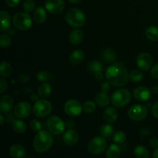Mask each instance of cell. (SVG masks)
<instances>
[{"mask_svg": "<svg viewBox=\"0 0 158 158\" xmlns=\"http://www.w3.org/2000/svg\"><path fill=\"white\" fill-rule=\"evenodd\" d=\"M129 73L123 63H115L106 69V80L112 86H123L129 80Z\"/></svg>", "mask_w": 158, "mask_h": 158, "instance_id": "obj_1", "label": "cell"}, {"mask_svg": "<svg viewBox=\"0 0 158 158\" xmlns=\"http://www.w3.org/2000/svg\"><path fill=\"white\" fill-rule=\"evenodd\" d=\"M53 143V137L50 132L45 130L39 131L33 140V148L36 152L45 153L51 148Z\"/></svg>", "mask_w": 158, "mask_h": 158, "instance_id": "obj_2", "label": "cell"}, {"mask_svg": "<svg viewBox=\"0 0 158 158\" xmlns=\"http://www.w3.org/2000/svg\"><path fill=\"white\" fill-rule=\"evenodd\" d=\"M65 19L72 27H82L86 23V15L84 12L77 8H72L66 12Z\"/></svg>", "mask_w": 158, "mask_h": 158, "instance_id": "obj_3", "label": "cell"}, {"mask_svg": "<svg viewBox=\"0 0 158 158\" xmlns=\"http://www.w3.org/2000/svg\"><path fill=\"white\" fill-rule=\"evenodd\" d=\"M131 100V94L127 89H119L114 92L111 97V102L115 107L125 106Z\"/></svg>", "mask_w": 158, "mask_h": 158, "instance_id": "obj_4", "label": "cell"}, {"mask_svg": "<svg viewBox=\"0 0 158 158\" xmlns=\"http://www.w3.org/2000/svg\"><path fill=\"white\" fill-rule=\"evenodd\" d=\"M12 23L16 29L26 31L32 26V19L28 12H18L12 18Z\"/></svg>", "mask_w": 158, "mask_h": 158, "instance_id": "obj_5", "label": "cell"}, {"mask_svg": "<svg viewBox=\"0 0 158 158\" xmlns=\"http://www.w3.org/2000/svg\"><path fill=\"white\" fill-rule=\"evenodd\" d=\"M52 106L49 101L42 99L35 102L32 106V112L37 117H46L52 113Z\"/></svg>", "mask_w": 158, "mask_h": 158, "instance_id": "obj_6", "label": "cell"}, {"mask_svg": "<svg viewBox=\"0 0 158 158\" xmlns=\"http://www.w3.org/2000/svg\"><path fill=\"white\" fill-rule=\"evenodd\" d=\"M47 128L51 134L60 135L66 128V123L60 117L57 116H51L47 120Z\"/></svg>", "mask_w": 158, "mask_h": 158, "instance_id": "obj_7", "label": "cell"}, {"mask_svg": "<svg viewBox=\"0 0 158 158\" xmlns=\"http://www.w3.org/2000/svg\"><path fill=\"white\" fill-rule=\"evenodd\" d=\"M104 138L105 137H96L91 139L87 145L89 152L95 155L102 154L106 150L107 146V143Z\"/></svg>", "mask_w": 158, "mask_h": 158, "instance_id": "obj_8", "label": "cell"}, {"mask_svg": "<svg viewBox=\"0 0 158 158\" xmlns=\"http://www.w3.org/2000/svg\"><path fill=\"white\" fill-rule=\"evenodd\" d=\"M128 117L134 121H141L146 118L148 115V108L142 104L133 105L128 110Z\"/></svg>", "mask_w": 158, "mask_h": 158, "instance_id": "obj_9", "label": "cell"}, {"mask_svg": "<svg viewBox=\"0 0 158 158\" xmlns=\"http://www.w3.org/2000/svg\"><path fill=\"white\" fill-rule=\"evenodd\" d=\"M64 111L69 117H77L80 115L83 107L81 103L77 100H69L65 103Z\"/></svg>", "mask_w": 158, "mask_h": 158, "instance_id": "obj_10", "label": "cell"}, {"mask_svg": "<svg viewBox=\"0 0 158 158\" xmlns=\"http://www.w3.org/2000/svg\"><path fill=\"white\" fill-rule=\"evenodd\" d=\"M32 108L29 103L26 101H22L19 103L14 109V114L17 118L25 119L29 117Z\"/></svg>", "mask_w": 158, "mask_h": 158, "instance_id": "obj_11", "label": "cell"}, {"mask_svg": "<svg viewBox=\"0 0 158 158\" xmlns=\"http://www.w3.org/2000/svg\"><path fill=\"white\" fill-rule=\"evenodd\" d=\"M66 4L63 0H47L45 3L46 10L52 14H60L64 10Z\"/></svg>", "mask_w": 158, "mask_h": 158, "instance_id": "obj_12", "label": "cell"}, {"mask_svg": "<svg viewBox=\"0 0 158 158\" xmlns=\"http://www.w3.org/2000/svg\"><path fill=\"white\" fill-rule=\"evenodd\" d=\"M153 57L149 52H141L137 58V65L141 70L147 71L153 65Z\"/></svg>", "mask_w": 158, "mask_h": 158, "instance_id": "obj_13", "label": "cell"}, {"mask_svg": "<svg viewBox=\"0 0 158 158\" xmlns=\"http://www.w3.org/2000/svg\"><path fill=\"white\" fill-rule=\"evenodd\" d=\"M133 96L134 99H136L138 101L145 102L148 101L151 97V91L149 88L143 86H137L135 88L133 92Z\"/></svg>", "mask_w": 158, "mask_h": 158, "instance_id": "obj_14", "label": "cell"}, {"mask_svg": "<svg viewBox=\"0 0 158 158\" xmlns=\"http://www.w3.org/2000/svg\"><path fill=\"white\" fill-rule=\"evenodd\" d=\"M14 100L9 95H3L0 99V111L2 114H9L12 110Z\"/></svg>", "mask_w": 158, "mask_h": 158, "instance_id": "obj_15", "label": "cell"}, {"mask_svg": "<svg viewBox=\"0 0 158 158\" xmlns=\"http://www.w3.org/2000/svg\"><path fill=\"white\" fill-rule=\"evenodd\" d=\"M63 141L68 147H73L77 143L79 140V135L77 131L69 129L66 131L63 134Z\"/></svg>", "mask_w": 158, "mask_h": 158, "instance_id": "obj_16", "label": "cell"}, {"mask_svg": "<svg viewBox=\"0 0 158 158\" xmlns=\"http://www.w3.org/2000/svg\"><path fill=\"white\" fill-rule=\"evenodd\" d=\"M85 59V52L81 49H77L73 52H71L69 57V61L73 66L80 64Z\"/></svg>", "mask_w": 158, "mask_h": 158, "instance_id": "obj_17", "label": "cell"}, {"mask_svg": "<svg viewBox=\"0 0 158 158\" xmlns=\"http://www.w3.org/2000/svg\"><path fill=\"white\" fill-rule=\"evenodd\" d=\"M103 119L106 120L107 123H114L117 120L118 114L115 108L111 107V106H107L104 109L103 112Z\"/></svg>", "mask_w": 158, "mask_h": 158, "instance_id": "obj_18", "label": "cell"}, {"mask_svg": "<svg viewBox=\"0 0 158 158\" xmlns=\"http://www.w3.org/2000/svg\"><path fill=\"white\" fill-rule=\"evenodd\" d=\"M1 19V29L2 32H6L11 27V16L9 12L6 10H2L0 12Z\"/></svg>", "mask_w": 158, "mask_h": 158, "instance_id": "obj_19", "label": "cell"}, {"mask_svg": "<svg viewBox=\"0 0 158 158\" xmlns=\"http://www.w3.org/2000/svg\"><path fill=\"white\" fill-rule=\"evenodd\" d=\"M9 154L13 158H23L26 156V151L22 145L15 143L11 146L9 149Z\"/></svg>", "mask_w": 158, "mask_h": 158, "instance_id": "obj_20", "label": "cell"}, {"mask_svg": "<svg viewBox=\"0 0 158 158\" xmlns=\"http://www.w3.org/2000/svg\"><path fill=\"white\" fill-rule=\"evenodd\" d=\"M33 18L35 23L39 24H43L45 23L47 18V13L46 9L42 6H39L35 9L33 13Z\"/></svg>", "mask_w": 158, "mask_h": 158, "instance_id": "obj_21", "label": "cell"}, {"mask_svg": "<svg viewBox=\"0 0 158 158\" xmlns=\"http://www.w3.org/2000/svg\"><path fill=\"white\" fill-rule=\"evenodd\" d=\"M83 32L81 29H73L69 33V40L70 43L73 45H78L83 41Z\"/></svg>", "mask_w": 158, "mask_h": 158, "instance_id": "obj_22", "label": "cell"}, {"mask_svg": "<svg viewBox=\"0 0 158 158\" xmlns=\"http://www.w3.org/2000/svg\"><path fill=\"white\" fill-rule=\"evenodd\" d=\"M101 59L106 63H114L117 60V55L112 49H106L102 52Z\"/></svg>", "mask_w": 158, "mask_h": 158, "instance_id": "obj_23", "label": "cell"}, {"mask_svg": "<svg viewBox=\"0 0 158 158\" xmlns=\"http://www.w3.org/2000/svg\"><path fill=\"white\" fill-rule=\"evenodd\" d=\"M52 88L49 83H43L40 86L38 89V95L42 99H46L52 94Z\"/></svg>", "mask_w": 158, "mask_h": 158, "instance_id": "obj_24", "label": "cell"}, {"mask_svg": "<svg viewBox=\"0 0 158 158\" xmlns=\"http://www.w3.org/2000/svg\"><path fill=\"white\" fill-rule=\"evenodd\" d=\"M95 101L97 105H98L99 106H100V107H105V106H108V104L110 103V98L108 96L107 93L101 92L96 96Z\"/></svg>", "mask_w": 158, "mask_h": 158, "instance_id": "obj_25", "label": "cell"}, {"mask_svg": "<svg viewBox=\"0 0 158 158\" xmlns=\"http://www.w3.org/2000/svg\"><path fill=\"white\" fill-rule=\"evenodd\" d=\"M121 154L120 147L116 144H111L108 147L106 151V157L107 158H118Z\"/></svg>", "mask_w": 158, "mask_h": 158, "instance_id": "obj_26", "label": "cell"}, {"mask_svg": "<svg viewBox=\"0 0 158 158\" xmlns=\"http://www.w3.org/2000/svg\"><path fill=\"white\" fill-rule=\"evenodd\" d=\"M12 129L15 132L18 133V134H23L27 129L26 123L20 118H17L13 120V121L12 122Z\"/></svg>", "mask_w": 158, "mask_h": 158, "instance_id": "obj_27", "label": "cell"}, {"mask_svg": "<svg viewBox=\"0 0 158 158\" xmlns=\"http://www.w3.org/2000/svg\"><path fill=\"white\" fill-rule=\"evenodd\" d=\"M147 39L153 42L158 41V27L155 26H149L145 32Z\"/></svg>", "mask_w": 158, "mask_h": 158, "instance_id": "obj_28", "label": "cell"}, {"mask_svg": "<svg viewBox=\"0 0 158 158\" xmlns=\"http://www.w3.org/2000/svg\"><path fill=\"white\" fill-rule=\"evenodd\" d=\"M12 73V68L7 62H2L0 65V74L3 78H9Z\"/></svg>", "mask_w": 158, "mask_h": 158, "instance_id": "obj_29", "label": "cell"}, {"mask_svg": "<svg viewBox=\"0 0 158 158\" xmlns=\"http://www.w3.org/2000/svg\"><path fill=\"white\" fill-rule=\"evenodd\" d=\"M134 155L138 158H148L150 157V153L148 148L143 145H138L134 150Z\"/></svg>", "mask_w": 158, "mask_h": 158, "instance_id": "obj_30", "label": "cell"}, {"mask_svg": "<svg viewBox=\"0 0 158 158\" xmlns=\"http://www.w3.org/2000/svg\"><path fill=\"white\" fill-rule=\"evenodd\" d=\"M88 68L89 70L90 71L91 73L94 74L101 73L103 71V66L100 62L97 61V60H93L88 63Z\"/></svg>", "mask_w": 158, "mask_h": 158, "instance_id": "obj_31", "label": "cell"}, {"mask_svg": "<svg viewBox=\"0 0 158 158\" xmlns=\"http://www.w3.org/2000/svg\"><path fill=\"white\" fill-rule=\"evenodd\" d=\"M100 134L103 137H110L111 136L114 135V127L110 124H104L100 128Z\"/></svg>", "mask_w": 158, "mask_h": 158, "instance_id": "obj_32", "label": "cell"}, {"mask_svg": "<svg viewBox=\"0 0 158 158\" xmlns=\"http://www.w3.org/2000/svg\"><path fill=\"white\" fill-rule=\"evenodd\" d=\"M126 134L123 131H117L113 135V140L117 144H122L126 141Z\"/></svg>", "mask_w": 158, "mask_h": 158, "instance_id": "obj_33", "label": "cell"}, {"mask_svg": "<svg viewBox=\"0 0 158 158\" xmlns=\"http://www.w3.org/2000/svg\"><path fill=\"white\" fill-rule=\"evenodd\" d=\"M129 78L134 83H139L143 78V74L140 70H133L130 73Z\"/></svg>", "mask_w": 158, "mask_h": 158, "instance_id": "obj_34", "label": "cell"}, {"mask_svg": "<svg viewBox=\"0 0 158 158\" xmlns=\"http://www.w3.org/2000/svg\"><path fill=\"white\" fill-rule=\"evenodd\" d=\"M23 8L25 10V12L30 13V12L35 11V3L33 0H26L23 4Z\"/></svg>", "mask_w": 158, "mask_h": 158, "instance_id": "obj_35", "label": "cell"}, {"mask_svg": "<svg viewBox=\"0 0 158 158\" xmlns=\"http://www.w3.org/2000/svg\"><path fill=\"white\" fill-rule=\"evenodd\" d=\"M83 110L86 113H93L97 109V105L94 102L91 101V100H88L84 103L83 106Z\"/></svg>", "mask_w": 158, "mask_h": 158, "instance_id": "obj_36", "label": "cell"}, {"mask_svg": "<svg viewBox=\"0 0 158 158\" xmlns=\"http://www.w3.org/2000/svg\"><path fill=\"white\" fill-rule=\"evenodd\" d=\"M12 43V40L6 34H2L0 35V45L2 48H7Z\"/></svg>", "mask_w": 158, "mask_h": 158, "instance_id": "obj_37", "label": "cell"}, {"mask_svg": "<svg viewBox=\"0 0 158 158\" xmlns=\"http://www.w3.org/2000/svg\"><path fill=\"white\" fill-rule=\"evenodd\" d=\"M29 126H30L31 129L33 131H35V132H39L42 130V123L40 120H35V119L31 120Z\"/></svg>", "mask_w": 158, "mask_h": 158, "instance_id": "obj_38", "label": "cell"}, {"mask_svg": "<svg viewBox=\"0 0 158 158\" xmlns=\"http://www.w3.org/2000/svg\"><path fill=\"white\" fill-rule=\"evenodd\" d=\"M49 73L45 70H40L36 75V79L40 82H41V83H46V82L49 80Z\"/></svg>", "mask_w": 158, "mask_h": 158, "instance_id": "obj_39", "label": "cell"}, {"mask_svg": "<svg viewBox=\"0 0 158 158\" xmlns=\"http://www.w3.org/2000/svg\"><path fill=\"white\" fill-rule=\"evenodd\" d=\"M8 88V83L6 80H4V78H1L0 80V94H2L3 93L6 92V90Z\"/></svg>", "mask_w": 158, "mask_h": 158, "instance_id": "obj_40", "label": "cell"}, {"mask_svg": "<svg viewBox=\"0 0 158 158\" xmlns=\"http://www.w3.org/2000/svg\"><path fill=\"white\" fill-rule=\"evenodd\" d=\"M5 2H6V4L9 7L15 8L18 6L20 0H5Z\"/></svg>", "mask_w": 158, "mask_h": 158, "instance_id": "obj_41", "label": "cell"}, {"mask_svg": "<svg viewBox=\"0 0 158 158\" xmlns=\"http://www.w3.org/2000/svg\"><path fill=\"white\" fill-rule=\"evenodd\" d=\"M110 85L111 84L108 81L103 82V83H102L101 86H100V89H101L102 92H104V93L109 92L110 89Z\"/></svg>", "mask_w": 158, "mask_h": 158, "instance_id": "obj_42", "label": "cell"}, {"mask_svg": "<svg viewBox=\"0 0 158 158\" xmlns=\"http://www.w3.org/2000/svg\"><path fill=\"white\" fill-rule=\"evenodd\" d=\"M151 113L154 117L158 119V101L153 104L152 107H151Z\"/></svg>", "mask_w": 158, "mask_h": 158, "instance_id": "obj_43", "label": "cell"}, {"mask_svg": "<svg viewBox=\"0 0 158 158\" xmlns=\"http://www.w3.org/2000/svg\"><path fill=\"white\" fill-rule=\"evenodd\" d=\"M151 75L152 76V77H154V78L155 79H157L158 80V63L157 64L154 65V66L151 68Z\"/></svg>", "mask_w": 158, "mask_h": 158, "instance_id": "obj_44", "label": "cell"}, {"mask_svg": "<svg viewBox=\"0 0 158 158\" xmlns=\"http://www.w3.org/2000/svg\"><path fill=\"white\" fill-rule=\"evenodd\" d=\"M150 145H151V147L152 148L157 149V148H158V139L157 138L151 139V141H150Z\"/></svg>", "mask_w": 158, "mask_h": 158, "instance_id": "obj_45", "label": "cell"}, {"mask_svg": "<svg viewBox=\"0 0 158 158\" xmlns=\"http://www.w3.org/2000/svg\"><path fill=\"white\" fill-rule=\"evenodd\" d=\"M94 77H95L96 80H98V81H100V80H102L103 79V73L101 72L94 74Z\"/></svg>", "mask_w": 158, "mask_h": 158, "instance_id": "obj_46", "label": "cell"}, {"mask_svg": "<svg viewBox=\"0 0 158 158\" xmlns=\"http://www.w3.org/2000/svg\"><path fill=\"white\" fill-rule=\"evenodd\" d=\"M74 125H75V123H74V122L71 120H67V122H66V126L68 128H73L74 127Z\"/></svg>", "mask_w": 158, "mask_h": 158, "instance_id": "obj_47", "label": "cell"}, {"mask_svg": "<svg viewBox=\"0 0 158 158\" xmlns=\"http://www.w3.org/2000/svg\"><path fill=\"white\" fill-rule=\"evenodd\" d=\"M30 100H32V101H34V102H36L37 100H38V96L36 95V94H33L31 95L30 97Z\"/></svg>", "mask_w": 158, "mask_h": 158, "instance_id": "obj_48", "label": "cell"}, {"mask_svg": "<svg viewBox=\"0 0 158 158\" xmlns=\"http://www.w3.org/2000/svg\"><path fill=\"white\" fill-rule=\"evenodd\" d=\"M153 157L154 158H158V148L154 151V154H153Z\"/></svg>", "mask_w": 158, "mask_h": 158, "instance_id": "obj_49", "label": "cell"}, {"mask_svg": "<svg viewBox=\"0 0 158 158\" xmlns=\"http://www.w3.org/2000/svg\"><path fill=\"white\" fill-rule=\"evenodd\" d=\"M4 117H3V115H0V125L1 126H2L3 123H4Z\"/></svg>", "mask_w": 158, "mask_h": 158, "instance_id": "obj_50", "label": "cell"}, {"mask_svg": "<svg viewBox=\"0 0 158 158\" xmlns=\"http://www.w3.org/2000/svg\"><path fill=\"white\" fill-rule=\"evenodd\" d=\"M8 32H9V35H14V34H15V31L11 30V28L9 29V30H8Z\"/></svg>", "mask_w": 158, "mask_h": 158, "instance_id": "obj_51", "label": "cell"}, {"mask_svg": "<svg viewBox=\"0 0 158 158\" xmlns=\"http://www.w3.org/2000/svg\"><path fill=\"white\" fill-rule=\"evenodd\" d=\"M68 1L71 3H77V2H80L82 1V0H68Z\"/></svg>", "mask_w": 158, "mask_h": 158, "instance_id": "obj_52", "label": "cell"}, {"mask_svg": "<svg viewBox=\"0 0 158 158\" xmlns=\"http://www.w3.org/2000/svg\"><path fill=\"white\" fill-rule=\"evenodd\" d=\"M153 92H154V94H157V93H158V87H157V86H154V87H153Z\"/></svg>", "mask_w": 158, "mask_h": 158, "instance_id": "obj_53", "label": "cell"}]
</instances>
